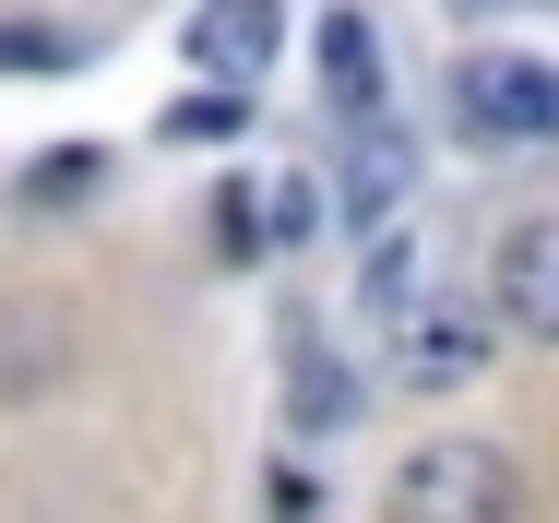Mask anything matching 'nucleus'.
Listing matches in <instances>:
<instances>
[{
	"instance_id": "f257e3e1",
	"label": "nucleus",
	"mask_w": 559,
	"mask_h": 523,
	"mask_svg": "<svg viewBox=\"0 0 559 523\" xmlns=\"http://www.w3.org/2000/svg\"><path fill=\"white\" fill-rule=\"evenodd\" d=\"M381 523H524V464L500 440H417L393 464Z\"/></svg>"
},
{
	"instance_id": "f03ea898",
	"label": "nucleus",
	"mask_w": 559,
	"mask_h": 523,
	"mask_svg": "<svg viewBox=\"0 0 559 523\" xmlns=\"http://www.w3.org/2000/svg\"><path fill=\"white\" fill-rule=\"evenodd\" d=\"M452 107H464V131H488V143H559V60L464 48V60H452Z\"/></svg>"
},
{
	"instance_id": "7ed1b4c3",
	"label": "nucleus",
	"mask_w": 559,
	"mask_h": 523,
	"mask_svg": "<svg viewBox=\"0 0 559 523\" xmlns=\"http://www.w3.org/2000/svg\"><path fill=\"white\" fill-rule=\"evenodd\" d=\"M488 369V310H452V298H417L393 321V381L405 393H464Z\"/></svg>"
},
{
	"instance_id": "20e7f679",
	"label": "nucleus",
	"mask_w": 559,
	"mask_h": 523,
	"mask_svg": "<svg viewBox=\"0 0 559 523\" xmlns=\"http://www.w3.org/2000/svg\"><path fill=\"white\" fill-rule=\"evenodd\" d=\"M488 310L512 321L524 345H559V214H524L488 262Z\"/></svg>"
},
{
	"instance_id": "39448f33",
	"label": "nucleus",
	"mask_w": 559,
	"mask_h": 523,
	"mask_svg": "<svg viewBox=\"0 0 559 523\" xmlns=\"http://www.w3.org/2000/svg\"><path fill=\"white\" fill-rule=\"evenodd\" d=\"M405 191H417V143H405L393 119H357V131H345V214H357V226H393Z\"/></svg>"
},
{
	"instance_id": "423d86ee",
	"label": "nucleus",
	"mask_w": 559,
	"mask_h": 523,
	"mask_svg": "<svg viewBox=\"0 0 559 523\" xmlns=\"http://www.w3.org/2000/svg\"><path fill=\"white\" fill-rule=\"evenodd\" d=\"M274 48H286V24H274L262 0H238V12H191V60H203V72H226V96H238Z\"/></svg>"
},
{
	"instance_id": "0eeeda50",
	"label": "nucleus",
	"mask_w": 559,
	"mask_h": 523,
	"mask_svg": "<svg viewBox=\"0 0 559 523\" xmlns=\"http://www.w3.org/2000/svg\"><path fill=\"white\" fill-rule=\"evenodd\" d=\"M322 84H334L345 131H357V119H381V48H369V24H357V12L322 24Z\"/></svg>"
},
{
	"instance_id": "6e6552de",
	"label": "nucleus",
	"mask_w": 559,
	"mask_h": 523,
	"mask_svg": "<svg viewBox=\"0 0 559 523\" xmlns=\"http://www.w3.org/2000/svg\"><path fill=\"white\" fill-rule=\"evenodd\" d=\"M357 310H369V321H405V310H417V238H405V226L369 238V262H357Z\"/></svg>"
},
{
	"instance_id": "1a4fd4ad",
	"label": "nucleus",
	"mask_w": 559,
	"mask_h": 523,
	"mask_svg": "<svg viewBox=\"0 0 559 523\" xmlns=\"http://www.w3.org/2000/svg\"><path fill=\"white\" fill-rule=\"evenodd\" d=\"M286 417L310 428V440H322V428H345L357 417V381H345L334 357H322V345H298V381H286Z\"/></svg>"
},
{
	"instance_id": "9d476101",
	"label": "nucleus",
	"mask_w": 559,
	"mask_h": 523,
	"mask_svg": "<svg viewBox=\"0 0 559 523\" xmlns=\"http://www.w3.org/2000/svg\"><path fill=\"white\" fill-rule=\"evenodd\" d=\"M238 119H250V96H191V107H167V143H226V131H238Z\"/></svg>"
},
{
	"instance_id": "9b49d317",
	"label": "nucleus",
	"mask_w": 559,
	"mask_h": 523,
	"mask_svg": "<svg viewBox=\"0 0 559 523\" xmlns=\"http://www.w3.org/2000/svg\"><path fill=\"white\" fill-rule=\"evenodd\" d=\"M84 179H96V155H84V143H72V155H36V167H24V203H72Z\"/></svg>"
},
{
	"instance_id": "f8f14e48",
	"label": "nucleus",
	"mask_w": 559,
	"mask_h": 523,
	"mask_svg": "<svg viewBox=\"0 0 559 523\" xmlns=\"http://www.w3.org/2000/svg\"><path fill=\"white\" fill-rule=\"evenodd\" d=\"M310 191H322V179H274V238H310V226H322Z\"/></svg>"
}]
</instances>
